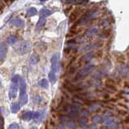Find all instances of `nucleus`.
Here are the masks:
<instances>
[{"mask_svg":"<svg viewBox=\"0 0 129 129\" xmlns=\"http://www.w3.org/2000/svg\"><path fill=\"white\" fill-rule=\"evenodd\" d=\"M15 51L16 53L20 54V55H24L26 54L29 52L30 48H31V44L29 41H21L19 44H17L15 46Z\"/></svg>","mask_w":129,"mask_h":129,"instance_id":"1","label":"nucleus"},{"mask_svg":"<svg viewBox=\"0 0 129 129\" xmlns=\"http://www.w3.org/2000/svg\"><path fill=\"white\" fill-rule=\"evenodd\" d=\"M93 64H89L87 65L85 67H84V68L81 69V70H80V72L76 74V79H79V78H81L83 77H85L88 74V73H89L90 71L92 70V69L93 68Z\"/></svg>","mask_w":129,"mask_h":129,"instance_id":"2","label":"nucleus"},{"mask_svg":"<svg viewBox=\"0 0 129 129\" xmlns=\"http://www.w3.org/2000/svg\"><path fill=\"white\" fill-rule=\"evenodd\" d=\"M18 86L19 84H16V83H11L10 86V89H9V98L10 99H13L16 98L17 96V90H18Z\"/></svg>","mask_w":129,"mask_h":129,"instance_id":"3","label":"nucleus"},{"mask_svg":"<svg viewBox=\"0 0 129 129\" xmlns=\"http://www.w3.org/2000/svg\"><path fill=\"white\" fill-rule=\"evenodd\" d=\"M26 82H25V78H20V97H23L25 95H26Z\"/></svg>","mask_w":129,"mask_h":129,"instance_id":"4","label":"nucleus"},{"mask_svg":"<svg viewBox=\"0 0 129 129\" xmlns=\"http://www.w3.org/2000/svg\"><path fill=\"white\" fill-rule=\"evenodd\" d=\"M11 24L15 27H22L24 25H25V21H24L23 20H21V19H20V18H18V19H16V20H12V22H11Z\"/></svg>","mask_w":129,"mask_h":129,"instance_id":"5","label":"nucleus"},{"mask_svg":"<svg viewBox=\"0 0 129 129\" xmlns=\"http://www.w3.org/2000/svg\"><path fill=\"white\" fill-rule=\"evenodd\" d=\"M6 54H7V48L3 44H0V61L5 59Z\"/></svg>","mask_w":129,"mask_h":129,"instance_id":"6","label":"nucleus"},{"mask_svg":"<svg viewBox=\"0 0 129 129\" xmlns=\"http://www.w3.org/2000/svg\"><path fill=\"white\" fill-rule=\"evenodd\" d=\"M63 86L65 87L67 90H68V91H70V92H74V91H78V90H80V89L78 88V87H76V86H73L72 85V84H70V83H68V84H64Z\"/></svg>","mask_w":129,"mask_h":129,"instance_id":"7","label":"nucleus"},{"mask_svg":"<svg viewBox=\"0 0 129 129\" xmlns=\"http://www.w3.org/2000/svg\"><path fill=\"white\" fill-rule=\"evenodd\" d=\"M52 14V10L49 9H42L40 10V15L42 18H46Z\"/></svg>","mask_w":129,"mask_h":129,"instance_id":"8","label":"nucleus"},{"mask_svg":"<svg viewBox=\"0 0 129 129\" xmlns=\"http://www.w3.org/2000/svg\"><path fill=\"white\" fill-rule=\"evenodd\" d=\"M26 14L28 16H30V17H31V16L36 15L37 14V10L36 8H34V7H30L26 10Z\"/></svg>","mask_w":129,"mask_h":129,"instance_id":"9","label":"nucleus"},{"mask_svg":"<svg viewBox=\"0 0 129 129\" xmlns=\"http://www.w3.org/2000/svg\"><path fill=\"white\" fill-rule=\"evenodd\" d=\"M20 105L18 103H13V104L12 105V108H11V111H12V113L16 114L19 111H20Z\"/></svg>","mask_w":129,"mask_h":129,"instance_id":"10","label":"nucleus"},{"mask_svg":"<svg viewBox=\"0 0 129 129\" xmlns=\"http://www.w3.org/2000/svg\"><path fill=\"white\" fill-rule=\"evenodd\" d=\"M22 119L24 120H30L33 119V112L32 111H26L25 113L23 114Z\"/></svg>","mask_w":129,"mask_h":129,"instance_id":"11","label":"nucleus"},{"mask_svg":"<svg viewBox=\"0 0 129 129\" xmlns=\"http://www.w3.org/2000/svg\"><path fill=\"white\" fill-rule=\"evenodd\" d=\"M39 61V57L37 54H33L31 57H30V59H29V62L31 65H35L37 64V62Z\"/></svg>","mask_w":129,"mask_h":129,"instance_id":"12","label":"nucleus"},{"mask_svg":"<svg viewBox=\"0 0 129 129\" xmlns=\"http://www.w3.org/2000/svg\"><path fill=\"white\" fill-rule=\"evenodd\" d=\"M39 86L41 87L44 88V89H47L48 88V86H49V83H48V81L45 78H43L41 81L39 82Z\"/></svg>","mask_w":129,"mask_h":129,"instance_id":"13","label":"nucleus"},{"mask_svg":"<svg viewBox=\"0 0 129 129\" xmlns=\"http://www.w3.org/2000/svg\"><path fill=\"white\" fill-rule=\"evenodd\" d=\"M59 69V62H55L52 63L51 65V71L54 72V73H58Z\"/></svg>","mask_w":129,"mask_h":129,"instance_id":"14","label":"nucleus"},{"mask_svg":"<svg viewBox=\"0 0 129 129\" xmlns=\"http://www.w3.org/2000/svg\"><path fill=\"white\" fill-rule=\"evenodd\" d=\"M17 41V37L16 36H10L7 38V43L9 44H16Z\"/></svg>","mask_w":129,"mask_h":129,"instance_id":"15","label":"nucleus"},{"mask_svg":"<svg viewBox=\"0 0 129 129\" xmlns=\"http://www.w3.org/2000/svg\"><path fill=\"white\" fill-rule=\"evenodd\" d=\"M49 79H50V82H51L52 83H55V81H56V77H55V73L52 71H50L49 73Z\"/></svg>","mask_w":129,"mask_h":129,"instance_id":"16","label":"nucleus"},{"mask_svg":"<svg viewBox=\"0 0 129 129\" xmlns=\"http://www.w3.org/2000/svg\"><path fill=\"white\" fill-rule=\"evenodd\" d=\"M79 12H77V10H75V11L74 12H72V14L70 15V16H69V21L70 22H73L74 20H76V17H77V15H78Z\"/></svg>","mask_w":129,"mask_h":129,"instance_id":"17","label":"nucleus"},{"mask_svg":"<svg viewBox=\"0 0 129 129\" xmlns=\"http://www.w3.org/2000/svg\"><path fill=\"white\" fill-rule=\"evenodd\" d=\"M20 105H25L26 103H28V94L25 95L23 97H20Z\"/></svg>","mask_w":129,"mask_h":129,"instance_id":"18","label":"nucleus"},{"mask_svg":"<svg viewBox=\"0 0 129 129\" xmlns=\"http://www.w3.org/2000/svg\"><path fill=\"white\" fill-rule=\"evenodd\" d=\"M45 23H46V19L45 18H42V17H40L39 19V20H38V22H37V27H42L43 25L45 24Z\"/></svg>","mask_w":129,"mask_h":129,"instance_id":"19","label":"nucleus"},{"mask_svg":"<svg viewBox=\"0 0 129 129\" xmlns=\"http://www.w3.org/2000/svg\"><path fill=\"white\" fill-rule=\"evenodd\" d=\"M20 75L16 74V75H14L13 77H12V83L19 84V82H20Z\"/></svg>","mask_w":129,"mask_h":129,"instance_id":"20","label":"nucleus"},{"mask_svg":"<svg viewBox=\"0 0 129 129\" xmlns=\"http://www.w3.org/2000/svg\"><path fill=\"white\" fill-rule=\"evenodd\" d=\"M59 54L56 53V54H55L54 56L51 57V63H55V62H59Z\"/></svg>","mask_w":129,"mask_h":129,"instance_id":"21","label":"nucleus"},{"mask_svg":"<svg viewBox=\"0 0 129 129\" xmlns=\"http://www.w3.org/2000/svg\"><path fill=\"white\" fill-rule=\"evenodd\" d=\"M68 117L72 118V119H76V118L78 117V113H76V112H69Z\"/></svg>","mask_w":129,"mask_h":129,"instance_id":"22","label":"nucleus"},{"mask_svg":"<svg viewBox=\"0 0 129 129\" xmlns=\"http://www.w3.org/2000/svg\"><path fill=\"white\" fill-rule=\"evenodd\" d=\"M78 124H79V125H80V126H85V124H87V120L85 119H84V118H82V119L78 120Z\"/></svg>","mask_w":129,"mask_h":129,"instance_id":"23","label":"nucleus"},{"mask_svg":"<svg viewBox=\"0 0 129 129\" xmlns=\"http://www.w3.org/2000/svg\"><path fill=\"white\" fill-rule=\"evenodd\" d=\"M92 120H93V122H94V123H100L101 120H102V117L99 115H96L93 118Z\"/></svg>","mask_w":129,"mask_h":129,"instance_id":"24","label":"nucleus"},{"mask_svg":"<svg viewBox=\"0 0 129 129\" xmlns=\"http://www.w3.org/2000/svg\"><path fill=\"white\" fill-rule=\"evenodd\" d=\"M19 128H20V127H19L18 124H11V125L8 126V128L7 129H19Z\"/></svg>","mask_w":129,"mask_h":129,"instance_id":"25","label":"nucleus"},{"mask_svg":"<svg viewBox=\"0 0 129 129\" xmlns=\"http://www.w3.org/2000/svg\"><path fill=\"white\" fill-rule=\"evenodd\" d=\"M68 127L71 129H74L76 128V124H75L72 121H68Z\"/></svg>","mask_w":129,"mask_h":129,"instance_id":"26","label":"nucleus"},{"mask_svg":"<svg viewBox=\"0 0 129 129\" xmlns=\"http://www.w3.org/2000/svg\"><path fill=\"white\" fill-rule=\"evenodd\" d=\"M40 113L38 111H35V112H33V119H39L40 118Z\"/></svg>","mask_w":129,"mask_h":129,"instance_id":"27","label":"nucleus"},{"mask_svg":"<svg viewBox=\"0 0 129 129\" xmlns=\"http://www.w3.org/2000/svg\"><path fill=\"white\" fill-rule=\"evenodd\" d=\"M59 119L61 122H68V117L65 115H62L61 117L59 118Z\"/></svg>","mask_w":129,"mask_h":129,"instance_id":"28","label":"nucleus"},{"mask_svg":"<svg viewBox=\"0 0 129 129\" xmlns=\"http://www.w3.org/2000/svg\"><path fill=\"white\" fill-rule=\"evenodd\" d=\"M33 101L35 103H40L41 101H42V98H41L40 96H36L35 98H33Z\"/></svg>","mask_w":129,"mask_h":129,"instance_id":"29","label":"nucleus"},{"mask_svg":"<svg viewBox=\"0 0 129 129\" xmlns=\"http://www.w3.org/2000/svg\"><path fill=\"white\" fill-rule=\"evenodd\" d=\"M58 129H66L65 126L63 125V124H60V125L58 126Z\"/></svg>","mask_w":129,"mask_h":129,"instance_id":"30","label":"nucleus"},{"mask_svg":"<svg viewBox=\"0 0 129 129\" xmlns=\"http://www.w3.org/2000/svg\"><path fill=\"white\" fill-rule=\"evenodd\" d=\"M30 129H37V128L36 127H32V128H30Z\"/></svg>","mask_w":129,"mask_h":129,"instance_id":"31","label":"nucleus"},{"mask_svg":"<svg viewBox=\"0 0 129 129\" xmlns=\"http://www.w3.org/2000/svg\"><path fill=\"white\" fill-rule=\"evenodd\" d=\"M0 86H1V81H0Z\"/></svg>","mask_w":129,"mask_h":129,"instance_id":"32","label":"nucleus"}]
</instances>
